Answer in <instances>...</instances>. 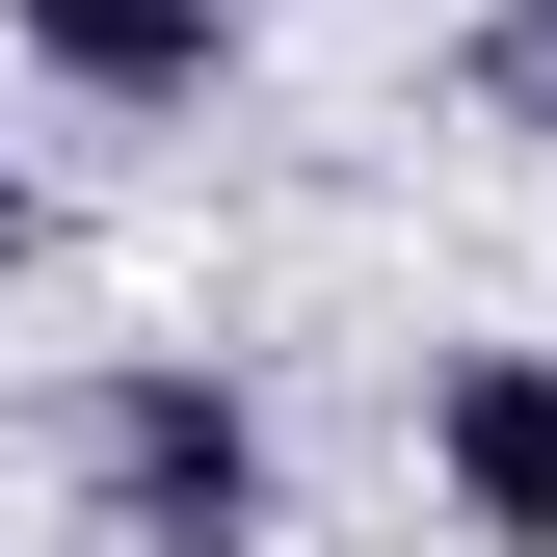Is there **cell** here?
<instances>
[{
  "instance_id": "6da1fadb",
  "label": "cell",
  "mask_w": 557,
  "mask_h": 557,
  "mask_svg": "<svg viewBox=\"0 0 557 557\" xmlns=\"http://www.w3.org/2000/svg\"><path fill=\"white\" fill-rule=\"evenodd\" d=\"M53 451H81L107 557H265V398H239V372H186V345L81 372V398H53Z\"/></svg>"
},
{
  "instance_id": "7a4b0ae2",
  "label": "cell",
  "mask_w": 557,
  "mask_h": 557,
  "mask_svg": "<svg viewBox=\"0 0 557 557\" xmlns=\"http://www.w3.org/2000/svg\"><path fill=\"white\" fill-rule=\"evenodd\" d=\"M425 505L478 557H557V345H451L425 372Z\"/></svg>"
},
{
  "instance_id": "3957f363",
  "label": "cell",
  "mask_w": 557,
  "mask_h": 557,
  "mask_svg": "<svg viewBox=\"0 0 557 557\" xmlns=\"http://www.w3.org/2000/svg\"><path fill=\"white\" fill-rule=\"evenodd\" d=\"M53 107H213L239 81V0H0Z\"/></svg>"
},
{
  "instance_id": "277c9868",
  "label": "cell",
  "mask_w": 557,
  "mask_h": 557,
  "mask_svg": "<svg viewBox=\"0 0 557 557\" xmlns=\"http://www.w3.org/2000/svg\"><path fill=\"white\" fill-rule=\"evenodd\" d=\"M478 107H505L531 160H557V0H505V27H478Z\"/></svg>"
},
{
  "instance_id": "5b68a950",
  "label": "cell",
  "mask_w": 557,
  "mask_h": 557,
  "mask_svg": "<svg viewBox=\"0 0 557 557\" xmlns=\"http://www.w3.org/2000/svg\"><path fill=\"white\" fill-rule=\"evenodd\" d=\"M27 265H53V186H27V160H0V293H27Z\"/></svg>"
}]
</instances>
